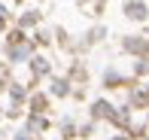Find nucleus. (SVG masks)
Segmentation results:
<instances>
[{"label": "nucleus", "instance_id": "1", "mask_svg": "<svg viewBox=\"0 0 149 140\" xmlns=\"http://www.w3.org/2000/svg\"><path fill=\"white\" fill-rule=\"evenodd\" d=\"M125 15L128 18H134V22H146V3H140V0H128L125 3Z\"/></svg>", "mask_w": 149, "mask_h": 140}, {"label": "nucleus", "instance_id": "2", "mask_svg": "<svg viewBox=\"0 0 149 140\" xmlns=\"http://www.w3.org/2000/svg\"><path fill=\"white\" fill-rule=\"evenodd\" d=\"M91 116L94 119H113V107L107 104V101H97V104L91 107Z\"/></svg>", "mask_w": 149, "mask_h": 140}, {"label": "nucleus", "instance_id": "3", "mask_svg": "<svg viewBox=\"0 0 149 140\" xmlns=\"http://www.w3.org/2000/svg\"><path fill=\"white\" fill-rule=\"evenodd\" d=\"M125 49H128V52H137V55H143V52H146V43H143V40H125Z\"/></svg>", "mask_w": 149, "mask_h": 140}, {"label": "nucleus", "instance_id": "4", "mask_svg": "<svg viewBox=\"0 0 149 140\" xmlns=\"http://www.w3.org/2000/svg\"><path fill=\"white\" fill-rule=\"evenodd\" d=\"M31 70L37 73V76H40V73H46V70H49V67H46V61H43V58H33V64H31Z\"/></svg>", "mask_w": 149, "mask_h": 140}, {"label": "nucleus", "instance_id": "5", "mask_svg": "<svg viewBox=\"0 0 149 140\" xmlns=\"http://www.w3.org/2000/svg\"><path fill=\"white\" fill-rule=\"evenodd\" d=\"M40 22V12H33V15H22V28H31V24Z\"/></svg>", "mask_w": 149, "mask_h": 140}, {"label": "nucleus", "instance_id": "6", "mask_svg": "<svg viewBox=\"0 0 149 140\" xmlns=\"http://www.w3.org/2000/svg\"><path fill=\"white\" fill-rule=\"evenodd\" d=\"M55 95H67V82L64 79H55Z\"/></svg>", "mask_w": 149, "mask_h": 140}, {"label": "nucleus", "instance_id": "7", "mask_svg": "<svg viewBox=\"0 0 149 140\" xmlns=\"http://www.w3.org/2000/svg\"><path fill=\"white\" fill-rule=\"evenodd\" d=\"M3 24H6V9L0 6V28H3Z\"/></svg>", "mask_w": 149, "mask_h": 140}, {"label": "nucleus", "instance_id": "8", "mask_svg": "<svg viewBox=\"0 0 149 140\" xmlns=\"http://www.w3.org/2000/svg\"><path fill=\"white\" fill-rule=\"evenodd\" d=\"M113 140H128V137H125V134H116V137H113Z\"/></svg>", "mask_w": 149, "mask_h": 140}, {"label": "nucleus", "instance_id": "9", "mask_svg": "<svg viewBox=\"0 0 149 140\" xmlns=\"http://www.w3.org/2000/svg\"><path fill=\"white\" fill-rule=\"evenodd\" d=\"M15 3H24V0H15Z\"/></svg>", "mask_w": 149, "mask_h": 140}]
</instances>
